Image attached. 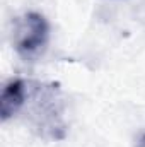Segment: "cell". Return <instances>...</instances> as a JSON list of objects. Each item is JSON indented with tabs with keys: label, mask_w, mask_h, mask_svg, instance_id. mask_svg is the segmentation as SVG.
<instances>
[{
	"label": "cell",
	"mask_w": 145,
	"mask_h": 147,
	"mask_svg": "<svg viewBox=\"0 0 145 147\" xmlns=\"http://www.w3.org/2000/svg\"><path fill=\"white\" fill-rule=\"evenodd\" d=\"M31 130L44 140H63L67 137L65 101L55 82L29 80V96L24 106Z\"/></svg>",
	"instance_id": "1"
},
{
	"label": "cell",
	"mask_w": 145,
	"mask_h": 147,
	"mask_svg": "<svg viewBox=\"0 0 145 147\" xmlns=\"http://www.w3.org/2000/svg\"><path fill=\"white\" fill-rule=\"evenodd\" d=\"M50 22L41 12H24L12 21L10 41L15 55L28 63L38 62L50 45Z\"/></svg>",
	"instance_id": "2"
},
{
	"label": "cell",
	"mask_w": 145,
	"mask_h": 147,
	"mask_svg": "<svg viewBox=\"0 0 145 147\" xmlns=\"http://www.w3.org/2000/svg\"><path fill=\"white\" fill-rule=\"evenodd\" d=\"M29 96V80L14 77L9 79L0 94V118L2 121H9L21 111H24V106L28 103Z\"/></svg>",
	"instance_id": "3"
},
{
	"label": "cell",
	"mask_w": 145,
	"mask_h": 147,
	"mask_svg": "<svg viewBox=\"0 0 145 147\" xmlns=\"http://www.w3.org/2000/svg\"><path fill=\"white\" fill-rule=\"evenodd\" d=\"M133 147H145V127L142 128V130H138V134L135 135Z\"/></svg>",
	"instance_id": "4"
}]
</instances>
